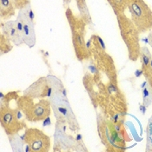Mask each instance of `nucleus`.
Instances as JSON below:
<instances>
[{"instance_id": "f257e3e1", "label": "nucleus", "mask_w": 152, "mask_h": 152, "mask_svg": "<svg viewBox=\"0 0 152 152\" xmlns=\"http://www.w3.org/2000/svg\"><path fill=\"white\" fill-rule=\"evenodd\" d=\"M117 23L123 40L124 41L129 51V58L136 61L140 57L141 49L139 45V31L136 25L124 13L117 15Z\"/></svg>"}, {"instance_id": "f03ea898", "label": "nucleus", "mask_w": 152, "mask_h": 152, "mask_svg": "<svg viewBox=\"0 0 152 152\" xmlns=\"http://www.w3.org/2000/svg\"><path fill=\"white\" fill-rule=\"evenodd\" d=\"M130 13V19L140 33L152 30V10L144 0H124Z\"/></svg>"}, {"instance_id": "7ed1b4c3", "label": "nucleus", "mask_w": 152, "mask_h": 152, "mask_svg": "<svg viewBox=\"0 0 152 152\" xmlns=\"http://www.w3.org/2000/svg\"><path fill=\"white\" fill-rule=\"evenodd\" d=\"M66 17L70 25L71 32H72V41L75 50L77 57L85 56L87 52V46L84 41V34H85V26L87 23H85L82 18H78L76 17L70 8L66 11Z\"/></svg>"}, {"instance_id": "20e7f679", "label": "nucleus", "mask_w": 152, "mask_h": 152, "mask_svg": "<svg viewBox=\"0 0 152 152\" xmlns=\"http://www.w3.org/2000/svg\"><path fill=\"white\" fill-rule=\"evenodd\" d=\"M30 4L19 11L18 16L23 23V43L26 44L29 47H32L35 45L36 43V36L35 30H34V21L30 18L29 15V9Z\"/></svg>"}, {"instance_id": "39448f33", "label": "nucleus", "mask_w": 152, "mask_h": 152, "mask_svg": "<svg viewBox=\"0 0 152 152\" xmlns=\"http://www.w3.org/2000/svg\"><path fill=\"white\" fill-rule=\"evenodd\" d=\"M24 136L26 137V142L30 143V146L33 151H45L49 150L50 142L49 137H46L45 134H43L42 131H39L37 129H29L25 132Z\"/></svg>"}, {"instance_id": "423d86ee", "label": "nucleus", "mask_w": 152, "mask_h": 152, "mask_svg": "<svg viewBox=\"0 0 152 152\" xmlns=\"http://www.w3.org/2000/svg\"><path fill=\"white\" fill-rule=\"evenodd\" d=\"M2 26L4 35L13 42L14 45H19L23 43V37L18 30L16 21H7L4 23H2Z\"/></svg>"}, {"instance_id": "0eeeda50", "label": "nucleus", "mask_w": 152, "mask_h": 152, "mask_svg": "<svg viewBox=\"0 0 152 152\" xmlns=\"http://www.w3.org/2000/svg\"><path fill=\"white\" fill-rule=\"evenodd\" d=\"M15 4L13 0H0V13L3 19H8L15 14Z\"/></svg>"}, {"instance_id": "6e6552de", "label": "nucleus", "mask_w": 152, "mask_h": 152, "mask_svg": "<svg viewBox=\"0 0 152 152\" xmlns=\"http://www.w3.org/2000/svg\"><path fill=\"white\" fill-rule=\"evenodd\" d=\"M77 4L78 7V10L81 15V18L87 23V24H91V15L88 10L87 4H86V1L85 0H77Z\"/></svg>"}, {"instance_id": "1a4fd4ad", "label": "nucleus", "mask_w": 152, "mask_h": 152, "mask_svg": "<svg viewBox=\"0 0 152 152\" xmlns=\"http://www.w3.org/2000/svg\"><path fill=\"white\" fill-rule=\"evenodd\" d=\"M108 2L112 7L116 15L120 14V13H124L125 9L127 8L124 0H108Z\"/></svg>"}, {"instance_id": "9d476101", "label": "nucleus", "mask_w": 152, "mask_h": 152, "mask_svg": "<svg viewBox=\"0 0 152 152\" xmlns=\"http://www.w3.org/2000/svg\"><path fill=\"white\" fill-rule=\"evenodd\" d=\"M141 61H142V70L145 68L146 70L148 69L149 65L151 64V52L149 51L148 48L143 47L141 49L140 53Z\"/></svg>"}, {"instance_id": "9b49d317", "label": "nucleus", "mask_w": 152, "mask_h": 152, "mask_svg": "<svg viewBox=\"0 0 152 152\" xmlns=\"http://www.w3.org/2000/svg\"><path fill=\"white\" fill-rule=\"evenodd\" d=\"M142 97H143V104L144 105H150L152 101V96L150 95V91L147 87H144L142 90Z\"/></svg>"}, {"instance_id": "f8f14e48", "label": "nucleus", "mask_w": 152, "mask_h": 152, "mask_svg": "<svg viewBox=\"0 0 152 152\" xmlns=\"http://www.w3.org/2000/svg\"><path fill=\"white\" fill-rule=\"evenodd\" d=\"M15 7L21 10L30 4V0H13Z\"/></svg>"}, {"instance_id": "ddd939ff", "label": "nucleus", "mask_w": 152, "mask_h": 152, "mask_svg": "<svg viewBox=\"0 0 152 152\" xmlns=\"http://www.w3.org/2000/svg\"><path fill=\"white\" fill-rule=\"evenodd\" d=\"M58 110L59 112H60L61 114H63L64 116H65V117L68 116V110H67L65 108H64V107H59Z\"/></svg>"}, {"instance_id": "4468645a", "label": "nucleus", "mask_w": 152, "mask_h": 152, "mask_svg": "<svg viewBox=\"0 0 152 152\" xmlns=\"http://www.w3.org/2000/svg\"><path fill=\"white\" fill-rule=\"evenodd\" d=\"M51 122H50V118L49 117H46L44 120V123H43V125L44 126H47V125H50Z\"/></svg>"}, {"instance_id": "2eb2a0df", "label": "nucleus", "mask_w": 152, "mask_h": 152, "mask_svg": "<svg viewBox=\"0 0 152 152\" xmlns=\"http://www.w3.org/2000/svg\"><path fill=\"white\" fill-rule=\"evenodd\" d=\"M143 73V71H142V70H136V72H135V75H136V77H140L141 75Z\"/></svg>"}, {"instance_id": "dca6fc26", "label": "nucleus", "mask_w": 152, "mask_h": 152, "mask_svg": "<svg viewBox=\"0 0 152 152\" xmlns=\"http://www.w3.org/2000/svg\"><path fill=\"white\" fill-rule=\"evenodd\" d=\"M139 109H140V110L142 111V114L144 115V114H145V112H146V106H145V105H140Z\"/></svg>"}, {"instance_id": "f3484780", "label": "nucleus", "mask_w": 152, "mask_h": 152, "mask_svg": "<svg viewBox=\"0 0 152 152\" xmlns=\"http://www.w3.org/2000/svg\"><path fill=\"white\" fill-rule=\"evenodd\" d=\"M70 2H71V0H63L64 6V7H67V6L70 4Z\"/></svg>"}, {"instance_id": "a211bd4d", "label": "nucleus", "mask_w": 152, "mask_h": 152, "mask_svg": "<svg viewBox=\"0 0 152 152\" xmlns=\"http://www.w3.org/2000/svg\"><path fill=\"white\" fill-rule=\"evenodd\" d=\"M148 39H149V43H150L151 46L152 47V31H151L149 36H148Z\"/></svg>"}, {"instance_id": "6ab92c4d", "label": "nucleus", "mask_w": 152, "mask_h": 152, "mask_svg": "<svg viewBox=\"0 0 152 152\" xmlns=\"http://www.w3.org/2000/svg\"><path fill=\"white\" fill-rule=\"evenodd\" d=\"M21 117H22V115H21L20 111H19V110H18V111H17V117H16V118H17V119H20Z\"/></svg>"}, {"instance_id": "aec40b11", "label": "nucleus", "mask_w": 152, "mask_h": 152, "mask_svg": "<svg viewBox=\"0 0 152 152\" xmlns=\"http://www.w3.org/2000/svg\"><path fill=\"white\" fill-rule=\"evenodd\" d=\"M77 141H80L82 139V135H80V134H77Z\"/></svg>"}, {"instance_id": "412c9836", "label": "nucleus", "mask_w": 152, "mask_h": 152, "mask_svg": "<svg viewBox=\"0 0 152 152\" xmlns=\"http://www.w3.org/2000/svg\"><path fill=\"white\" fill-rule=\"evenodd\" d=\"M89 68H90V70H91V71H92V72H95V71H96V68H95V67H94V66H92V65H90V66H89Z\"/></svg>"}, {"instance_id": "4be33fe9", "label": "nucleus", "mask_w": 152, "mask_h": 152, "mask_svg": "<svg viewBox=\"0 0 152 152\" xmlns=\"http://www.w3.org/2000/svg\"><path fill=\"white\" fill-rule=\"evenodd\" d=\"M146 85H147V82H143L142 83V88L143 89L144 87H146Z\"/></svg>"}, {"instance_id": "5701e85b", "label": "nucleus", "mask_w": 152, "mask_h": 152, "mask_svg": "<svg viewBox=\"0 0 152 152\" xmlns=\"http://www.w3.org/2000/svg\"><path fill=\"white\" fill-rule=\"evenodd\" d=\"M63 95L64 96H66V90H63Z\"/></svg>"}, {"instance_id": "b1692460", "label": "nucleus", "mask_w": 152, "mask_h": 152, "mask_svg": "<svg viewBox=\"0 0 152 152\" xmlns=\"http://www.w3.org/2000/svg\"><path fill=\"white\" fill-rule=\"evenodd\" d=\"M0 95H1V99H3L4 98V94H3V92H1Z\"/></svg>"}, {"instance_id": "393cba45", "label": "nucleus", "mask_w": 152, "mask_h": 152, "mask_svg": "<svg viewBox=\"0 0 152 152\" xmlns=\"http://www.w3.org/2000/svg\"><path fill=\"white\" fill-rule=\"evenodd\" d=\"M48 55H49V53H48V52H45V56H48Z\"/></svg>"}]
</instances>
